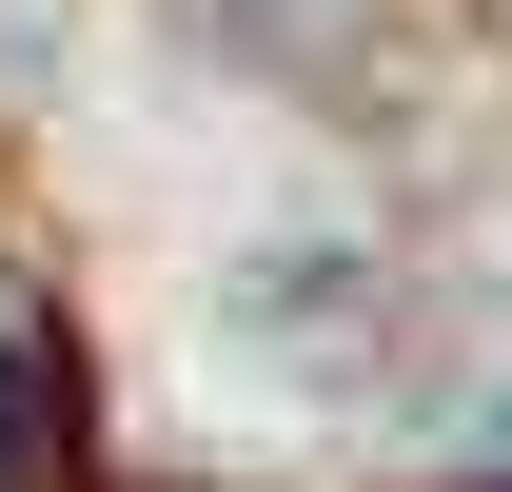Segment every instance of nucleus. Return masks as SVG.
<instances>
[{"instance_id":"obj_1","label":"nucleus","mask_w":512,"mask_h":492,"mask_svg":"<svg viewBox=\"0 0 512 492\" xmlns=\"http://www.w3.org/2000/svg\"><path fill=\"white\" fill-rule=\"evenodd\" d=\"M20 433H40V394H20V335H0V473H20Z\"/></svg>"}]
</instances>
